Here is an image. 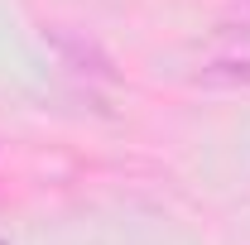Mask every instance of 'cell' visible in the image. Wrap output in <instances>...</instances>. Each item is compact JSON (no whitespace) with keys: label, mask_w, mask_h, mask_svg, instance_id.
I'll return each mask as SVG.
<instances>
[{"label":"cell","mask_w":250,"mask_h":245,"mask_svg":"<svg viewBox=\"0 0 250 245\" xmlns=\"http://www.w3.org/2000/svg\"><path fill=\"white\" fill-rule=\"evenodd\" d=\"M53 48L62 53V62L77 72V77H96V82H116V62L106 58L101 48H96L92 39H82V34H67L58 29L53 34Z\"/></svg>","instance_id":"6da1fadb"},{"label":"cell","mask_w":250,"mask_h":245,"mask_svg":"<svg viewBox=\"0 0 250 245\" xmlns=\"http://www.w3.org/2000/svg\"><path fill=\"white\" fill-rule=\"evenodd\" d=\"M197 87H226V92L250 87V58H217V62H207V67L197 72Z\"/></svg>","instance_id":"7a4b0ae2"},{"label":"cell","mask_w":250,"mask_h":245,"mask_svg":"<svg viewBox=\"0 0 250 245\" xmlns=\"http://www.w3.org/2000/svg\"><path fill=\"white\" fill-rule=\"evenodd\" d=\"M0 245H5V241H0Z\"/></svg>","instance_id":"3957f363"}]
</instances>
